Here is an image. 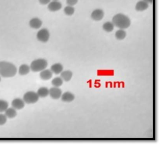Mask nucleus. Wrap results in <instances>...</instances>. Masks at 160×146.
Segmentation results:
<instances>
[{
    "label": "nucleus",
    "mask_w": 160,
    "mask_h": 146,
    "mask_svg": "<svg viewBox=\"0 0 160 146\" xmlns=\"http://www.w3.org/2000/svg\"><path fill=\"white\" fill-rule=\"evenodd\" d=\"M39 2L42 5L48 4L50 2V0H39Z\"/></svg>",
    "instance_id": "a878e982"
},
{
    "label": "nucleus",
    "mask_w": 160,
    "mask_h": 146,
    "mask_svg": "<svg viewBox=\"0 0 160 146\" xmlns=\"http://www.w3.org/2000/svg\"><path fill=\"white\" fill-rule=\"evenodd\" d=\"M53 73L50 70L45 69L41 72L39 76L40 78L43 80H48L51 79Z\"/></svg>",
    "instance_id": "9b49d317"
},
{
    "label": "nucleus",
    "mask_w": 160,
    "mask_h": 146,
    "mask_svg": "<svg viewBox=\"0 0 160 146\" xmlns=\"http://www.w3.org/2000/svg\"><path fill=\"white\" fill-rule=\"evenodd\" d=\"M112 22L115 26L122 30L128 28L131 23L128 17L122 14L115 15L113 17Z\"/></svg>",
    "instance_id": "f03ea898"
},
{
    "label": "nucleus",
    "mask_w": 160,
    "mask_h": 146,
    "mask_svg": "<svg viewBox=\"0 0 160 146\" xmlns=\"http://www.w3.org/2000/svg\"><path fill=\"white\" fill-rule=\"evenodd\" d=\"M7 118L5 114H0V126L5 124L7 121Z\"/></svg>",
    "instance_id": "b1692460"
},
{
    "label": "nucleus",
    "mask_w": 160,
    "mask_h": 146,
    "mask_svg": "<svg viewBox=\"0 0 160 146\" xmlns=\"http://www.w3.org/2000/svg\"><path fill=\"white\" fill-rule=\"evenodd\" d=\"M1 76H0V82H1Z\"/></svg>",
    "instance_id": "cd10ccee"
},
{
    "label": "nucleus",
    "mask_w": 160,
    "mask_h": 146,
    "mask_svg": "<svg viewBox=\"0 0 160 146\" xmlns=\"http://www.w3.org/2000/svg\"><path fill=\"white\" fill-rule=\"evenodd\" d=\"M148 7V3L143 1H140L137 3L136 8L137 11H142L146 10Z\"/></svg>",
    "instance_id": "f3484780"
},
{
    "label": "nucleus",
    "mask_w": 160,
    "mask_h": 146,
    "mask_svg": "<svg viewBox=\"0 0 160 146\" xmlns=\"http://www.w3.org/2000/svg\"><path fill=\"white\" fill-rule=\"evenodd\" d=\"M30 66L27 64L21 65L19 67L18 73L21 76H24L28 74L30 72Z\"/></svg>",
    "instance_id": "ddd939ff"
},
{
    "label": "nucleus",
    "mask_w": 160,
    "mask_h": 146,
    "mask_svg": "<svg viewBox=\"0 0 160 146\" xmlns=\"http://www.w3.org/2000/svg\"><path fill=\"white\" fill-rule=\"evenodd\" d=\"M62 100L65 102H71L75 98V96L72 93L67 92L62 94L61 96Z\"/></svg>",
    "instance_id": "4468645a"
},
{
    "label": "nucleus",
    "mask_w": 160,
    "mask_h": 146,
    "mask_svg": "<svg viewBox=\"0 0 160 146\" xmlns=\"http://www.w3.org/2000/svg\"><path fill=\"white\" fill-rule=\"evenodd\" d=\"M17 72V68L13 64L5 61H0V76L3 78H12Z\"/></svg>",
    "instance_id": "f257e3e1"
},
{
    "label": "nucleus",
    "mask_w": 160,
    "mask_h": 146,
    "mask_svg": "<svg viewBox=\"0 0 160 146\" xmlns=\"http://www.w3.org/2000/svg\"><path fill=\"white\" fill-rule=\"evenodd\" d=\"M39 97L37 93L33 91H29L24 94L23 100L26 104H34L39 99Z\"/></svg>",
    "instance_id": "20e7f679"
},
{
    "label": "nucleus",
    "mask_w": 160,
    "mask_h": 146,
    "mask_svg": "<svg viewBox=\"0 0 160 146\" xmlns=\"http://www.w3.org/2000/svg\"><path fill=\"white\" fill-rule=\"evenodd\" d=\"M5 115L8 118L13 119L17 115L16 110L13 107L8 108L5 111Z\"/></svg>",
    "instance_id": "2eb2a0df"
},
{
    "label": "nucleus",
    "mask_w": 160,
    "mask_h": 146,
    "mask_svg": "<svg viewBox=\"0 0 160 146\" xmlns=\"http://www.w3.org/2000/svg\"><path fill=\"white\" fill-rule=\"evenodd\" d=\"M75 11L73 6L68 5L66 6L64 9V12L67 15L71 16L73 15Z\"/></svg>",
    "instance_id": "4be33fe9"
},
{
    "label": "nucleus",
    "mask_w": 160,
    "mask_h": 146,
    "mask_svg": "<svg viewBox=\"0 0 160 146\" xmlns=\"http://www.w3.org/2000/svg\"><path fill=\"white\" fill-rule=\"evenodd\" d=\"M49 95L54 99H58L61 97L62 91L59 88L54 87L49 89Z\"/></svg>",
    "instance_id": "423d86ee"
},
{
    "label": "nucleus",
    "mask_w": 160,
    "mask_h": 146,
    "mask_svg": "<svg viewBox=\"0 0 160 146\" xmlns=\"http://www.w3.org/2000/svg\"><path fill=\"white\" fill-rule=\"evenodd\" d=\"M39 98H45L49 94V89L45 87H42L39 89L37 92Z\"/></svg>",
    "instance_id": "a211bd4d"
},
{
    "label": "nucleus",
    "mask_w": 160,
    "mask_h": 146,
    "mask_svg": "<svg viewBox=\"0 0 160 146\" xmlns=\"http://www.w3.org/2000/svg\"><path fill=\"white\" fill-rule=\"evenodd\" d=\"M29 24L31 28L35 29H38L41 27L42 24V22L39 19L35 17L30 20Z\"/></svg>",
    "instance_id": "9d476101"
},
{
    "label": "nucleus",
    "mask_w": 160,
    "mask_h": 146,
    "mask_svg": "<svg viewBox=\"0 0 160 146\" xmlns=\"http://www.w3.org/2000/svg\"><path fill=\"white\" fill-rule=\"evenodd\" d=\"M104 15V12L102 10L97 9L92 12L91 16L93 20L98 21L102 20L103 18Z\"/></svg>",
    "instance_id": "1a4fd4ad"
},
{
    "label": "nucleus",
    "mask_w": 160,
    "mask_h": 146,
    "mask_svg": "<svg viewBox=\"0 0 160 146\" xmlns=\"http://www.w3.org/2000/svg\"><path fill=\"white\" fill-rule=\"evenodd\" d=\"M9 107V104L6 101L0 99V113L5 112Z\"/></svg>",
    "instance_id": "5701e85b"
},
{
    "label": "nucleus",
    "mask_w": 160,
    "mask_h": 146,
    "mask_svg": "<svg viewBox=\"0 0 160 146\" xmlns=\"http://www.w3.org/2000/svg\"><path fill=\"white\" fill-rule=\"evenodd\" d=\"M115 36L117 39L121 40L125 38L126 36V33L124 30L120 29L116 32Z\"/></svg>",
    "instance_id": "412c9836"
},
{
    "label": "nucleus",
    "mask_w": 160,
    "mask_h": 146,
    "mask_svg": "<svg viewBox=\"0 0 160 146\" xmlns=\"http://www.w3.org/2000/svg\"><path fill=\"white\" fill-rule=\"evenodd\" d=\"M144 1L148 3H152L153 2V0H144Z\"/></svg>",
    "instance_id": "bb28decb"
},
{
    "label": "nucleus",
    "mask_w": 160,
    "mask_h": 146,
    "mask_svg": "<svg viewBox=\"0 0 160 146\" xmlns=\"http://www.w3.org/2000/svg\"><path fill=\"white\" fill-rule=\"evenodd\" d=\"M24 101L23 99L20 98H16L14 99L12 101V107L17 110H20L23 109L25 105Z\"/></svg>",
    "instance_id": "0eeeda50"
},
{
    "label": "nucleus",
    "mask_w": 160,
    "mask_h": 146,
    "mask_svg": "<svg viewBox=\"0 0 160 146\" xmlns=\"http://www.w3.org/2000/svg\"><path fill=\"white\" fill-rule=\"evenodd\" d=\"M62 7L61 3L57 1H54L48 4V10L52 12H56L61 9Z\"/></svg>",
    "instance_id": "6e6552de"
},
{
    "label": "nucleus",
    "mask_w": 160,
    "mask_h": 146,
    "mask_svg": "<svg viewBox=\"0 0 160 146\" xmlns=\"http://www.w3.org/2000/svg\"><path fill=\"white\" fill-rule=\"evenodd\" d=\"M38 40L43 42H47L50 37V33L46 28H43L39 30L36 35Z\"/></svg>",
    "instance_id": "39448f33"
},
{
    "label": "nucleus",
    "mask_w": 160,
    "mask_h": 146,
    "mask_svg": "<svg viewBox=\"0 0 160 146\" xmlns=\"http://www.w3.org/2000/svg\"><path fill=\"white\" fill-rule=\"evenodd\" d=\"M63 81L61 77H56L52 80V83L54 87L59 88L62 85Z\"/></svg>",
    "instance_id": "6ab92c4d"
},
{
    "label": "nucleus",
    "mask_w": 160,
    "mask_h": 146,
    "mask_svg": "<svg viewBox=\"0 0 160 146\" xmlns=\"http://www.w3.org/2000/svg\"><path fill=\"white\" fill-rule=\"evenodd\" d=\"M50 70L53 73L57 75L61 74L63 71V67L60 63H56L50 67Z\"/></svg>",
    "instance_id": "f8f14e48"
},
{
    "label": "nucleus",
    "mask_w": 160,
    "mask_h": 146,
    "mask_svg": "<svg viewBox=\"0 0 160 146\" xmlns=\"http://www.w3.org/2000/svg\"><path fill=\"white\" fill-rule=\"evenodd\" d=\"M78 0H66V3L68 5L73 6L77 4Z\"/></svg>",
    "instance_id": "393cba45"
},
{
    "label": "nucleus",
    "mask_w": 160,
    "mask_h": 146,
    "mask_svg": "<svg viewBox=\"0 0 160 146\" xmlns=\"http://www.w3.org/2000/svg\"><path fill=\"white\" fill-rule=\"evenodd\" d=\"M60 76L63 81L68 82L71 79L73 76V73L70 70H65L63 71L61 73Z\"/></svg>",
    "instance_id": "dca6fc26"
},
{
    "label": "nucleus",
    "mask_w": 160,
    "mask_h": 146,
    "mask_svg": "<svg viewBox=\"0 0 160 146\" xmlns=\"http://www.w3.org/2000/svg\"><path fill=\"white\" fill-rule=\"evenodd\" d=\"M48 65L46 60L39 58L35 60L31 63L30 66V70L34 72H40L45 69Z\"/></svg>",
    "instance_id": "7ed1b4c3"
},
{
    "label": "nucleus",
    "mask_w": 160,
    "mask_h": 146,
    "mask_svg": "<svg viewBox=\"0 0 160 146\" xmlns=\"http://www.w3.org/2000/svg\"><path fill=\"white\" fill-rule=\"evenodd\" d=\"M114 26H115L112 22H108L103 24V28L106 32H109L113 30Z\"/></svg>",
    "instance_id": "aec40b11"
},
{
    "label": "nucleus",
    "mask_w": 160,
    "mask_h": 146,
    "mask_svg": "<svg viewBox=\"0 0 160 146\" xmlns=\"http://www.w3.org/2000/svg\"><path fill=\"white\" fill-rule=\"evenodd\" d=\"M54 1H58V0H54Z\"/></svg>",
    "instance_id": "c85d7f7f"
}]
</instances>
